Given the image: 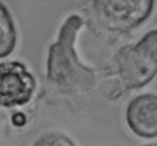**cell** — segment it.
I'll return each mask as SVG.
<instances>
[{
  "mask_svg": "<svg viewBox=\"0 0 157 146\" xmlns=\"http://www.w3.org/2000/svg\"><path fill=\"white\" fill-rule=\"evenodd\" d=\"M126 121L138 137L157 138V95L145 93L132 99L127 106Z\"/></svg>",
  "mask_w": 157,
  "mask_h": 146,
  "instance_id": "obj_5",
  "label": "cell"
},
{
  "mask_svg": "<svg viewBox=\"0 0 157 146\" xmlns=\"http://www.w3.org/2000/svg\"><path fill=\"white\" fill-rule=\"evenodd\" d=\"M155 0H93L98 22L111 32L131 31L145 22L154 9Z\"/></svg>",
  "mask_w": 157,
  "mask_h": 146,
  "instance_id": "obj_3",
  "label": "cell"
},
{
  "mask_svg": "<svg viewBox=\"0 0 157 146\" xmlns=\"http://www.w3.org/2000/svg\"><path fill=\"white\" fill-rule=\"evenodd\" d=\"M116 64L127 90L148 85L157 75V28L149 31L136 44L122 47L116 55Z\"/></svg>",
  "mask_w": 157,
  "mask_h": 146,
  "instance_id": "obj_2",
  "label": "cell"
},
{
  "mask_svg": "<svg viewBox=\"0 0 157 146\" xmlns=\"http://www.w3.org/2000/svg\"><path fill=\"white\" fill-rule=\"evenodd\" d=\"M26 116L22 113H16L12 116V122L17 127H21L26 124Z\"/></svg>",
  "mask_w": 157,
  "mask_h": 146,
  "instance_id": "obj_8",
  "label": "cell"
},
{
  "mask_svg": "<svg viewBox=\"0 0 157 146\" xmlns=\"http://www.w3.org/2000/svg\"><path fill=\"white\" fill-rule=\"evenodd\" d=\"M82 25L79 15H70L61 25L57 41L49 47L48 79L64 90H87L94 84V71L81 64L75 49L77 35Z\"/></svg>",
  "mask_w": 157,
  "mask_h": 146,
  "instance_id": "obj_1",
  "label": "cell"
},
{
  "mask_svg": "<svg viewBox=\"0 0 157 146\" xmlns=\"http://www.w3.org/2000/svg\"><path fill=\"white\" fill-rule=\"evenodd\" d=\"M0 82V103L6 108L29 103L37 86L33 75L20 61L1 63Z\"/></svg>",
  "mask_w": 157,
  "mask_h": 146,
  "instance_id": "obj_4",
  "label": "cell"
},
{
  "mask_svg": "<svg viewBox=\"0 0 157 146\" xmlns=\"http://www.w3.org/2000/svg\"><path fill=\"white\" fill-rule=\"evenodd\" d=\"M37 145H73L71 140L62 135L48 134L41 137L35 143Z\"/></svg>",
  "mask_w": 157,
  "mask_h": 146,
  "instance_id": "obj_7",
  "label": "cell"
},
{
  "mask_svg": "<svg viewBox=\"0 0 157 146\" xmlns=\"http://www.w3.org/2000/svg\"><path fill=\"white\" fill-rule=\"evenodd\" d=\"M0 58H7L15 50L17 41V33L13 18L7 6L2 3L0 21Z\"/></svg>",
  "mask_w": 157,
  "mask_h": 146,
  "instance_id": "obj_6",
  "label": "cell"
}]
</instances>
